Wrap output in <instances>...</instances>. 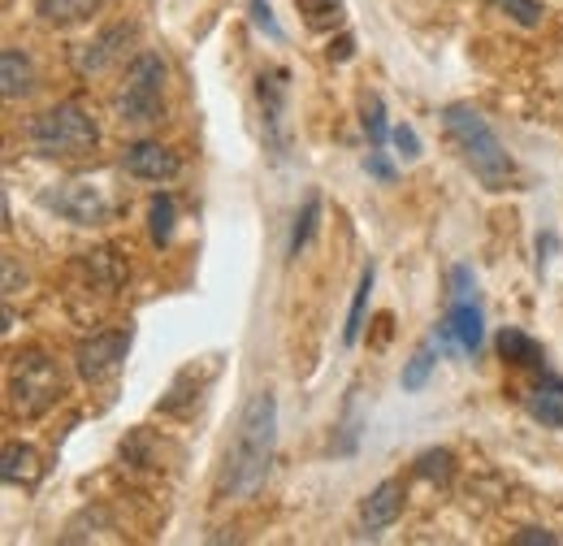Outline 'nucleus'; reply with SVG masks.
Listing matches in <instances>:
<instances>
[{
    "label": "nucleus",
    "instance_id": "9d476101",
    "mask_svg": "<svg viewBox=\"0 0 563 546\" xmlns=\"http://www.w3.org/2000/svg\"><path fill=\"white\" fill-rule=\"evenodd\" d=\"M438 335H442L446 342H460L468 356H477V351H482V342H486V317H482L477 295L455 299V304H451V313H446V321L438 326Z\"/></svg>",
    "mask_w": 563,
    "mask_h": 546
},
{
    "label": "nucleus",
    "instance_id": "6e6552de",
    "mask_svg": "<svg viewBox=\"0 0 563 546\" xmlns=\"http://www.w3.org/2000/svg\"><path fill=\"white\" fill-rule=\"evenodd\" d=\"M126 351H131V330H100V335L78 342L74 364H78V373L87 382H104V378H113L122 369Z\"/></svg>",
    "mask_w": 563,
    "mask_h": 546
},
{
    "label": "nucleus",
    "instance_id": "39448f33",
    "mask_svg": "<svg viewBox=\"0 0 563 546\" xmlns=\"http://www.w3.org/2000/svg\"><path fill=\"white\" fill-rule=\"evenodd\" d=\"M161 91H165V62L156 53H140L131 66H126V78L118 87V118L131 122V127H147L161 118Z\"/></svg>",
    "mask_w": 563,
    "mask_h": 546
},
{
    "label": "nucleus",
    "instance_id": "9b49d317",
    "mask_svg": "<svg viewBox=\"0 0 563 546\" xmlns=\"http://www.w3.org/2000/svg\"><path fill=\"white\" fill-rule=\"evenodd\" d=\"M135 40V26H109V31H100L91 44H82L78 53H74V69L87 78V74H100V69H109L118 57H122V48Z\"/></svg>",
    "mask_w": 563,
    "mask_h": 546
},
{
    "label": "nucleus",
    "instance_id": "bb28decb",
    "mask_svg": "<svg viewBox=\"0 0 563 546\" xmlns=\"http://www.w3.org/2000/svg\"><path fill=\"white\" fill-rule=\"evenodd\" d=\"M252 22H256L269 40H282V26H278V18H274V4H269V0H252Z\"/></svg>",
    "mask_w": 563,
    "mask_h": 546
},
{
    "label": "nucleus",
    "instance_id": "6ab92c4d",
    "mask_svg": "<svg viewBox=\"0 0 563 546\" xmlns=\"http://www.w3.org/2000/svg\"><path fill=\"white\" fill-rule=\"evenodd\" d=\"M174 217H178V208H174V196H169V192L152 196V205H147V230H152V243H156V248H165V243L174 239Z\"/></svg>",
    "mask_w": 563,
    "mask_h": 546
},
{
    "label": "nucleus",
    "instance_id": "f03ea898",
    "mask_svg": "<svg viewBox=\"0 0 563 546\" xmlns=\"http://www.w3.org/2000/svg\"><path fill=\"white\" fill-rule=\"evenodd\" d=\"M442 131L451 135V143L460 148L464 165L482 178L486 192H507L516 178V161L503 148V139L490 131V122L473 109V105H446L442 109Z\"/></svg>",
    "mask_w": 563,
    "mask_h": 546
},
{
    "label": "nucleus",
    "instance_id": "aec40b11",
    "mask_svg": "<svg viewBox=\"0 0 563 546\" xmlns=\"http://www.w3.org/2000/svg\"><path fill=\"white\" fill-rule=\"evenodd\" d=\"M373 277H377V270H373V265H364V273H360V286H355V295H352L347 326H343V342H347V347H352V342L360 339V330H364V308H368V295H373Z\"/></svg>",
    "mask_w": 563,
    "mask_h": 546
},
{
    "label": "nucleus",
    "instance_id": "cd10ccee",
    "mask_svg": "<svg viewBox=\"0 0 563 546\" xmlns=\"http://www.w3.org/2000/svg\"><path fill=\"white\" fill-rule=\"evenodd\" d=\"M511 546H560V534H551V529H520V534H511Z\"/></svg>",
    "mask_w": 563,
    "mask_h": 546
},
{
    "label": "nucleus",
    "instance_id": "7ed1b4c3",
    "mask_svg": "<svg viewBox=\"0 0 563 546\" xmlns=\"http://www.w3.org/2000/svg\"><path fill=\"white\" fill-rule=\"evenodd\" d=\"M26 139H31V148L40 152V156H87L96 143H100V127H96V118L82 109V105H53V109H44L31 127H26Z\"/></svg>",
    "mask_w": 563,
    "mask_h": 546
},
{
    "label": "nucleus",
    "instance_id": "2eb2a0df",
    "mask_svg": "<svg viewBox=\"0 0 563 546\" xmlns=\"http://www.w3.org/2000/svg\"><path fill=\"white\" fill-rule=\"evenodd\" d=\"M0 78H4V100H22V96H31V87H35L31 57L18 53V48H4V53H0Z\"/></svg>",
    "mask_w": 563,
    "mask_h": 546
},
{
    "label": "nucleus",
    "instance_id": "4468645a",
    "mask_svg": "<svg viewBox=\"0 0 563 546\" xmlns=\"http://www.w3.org/2000/svg\"><path fill=\"white\" fill-rule=\"evenodd\" d=\"M498 356H503L507 364H516V369H538V373H547V351H542V342H533L525 330H516V326H507V330L498 335Z\"/></svg>",
    "mask_w": 563,
    "mask_h": 546
},
{
    "label": "nucleus",
    "instance_id": "5701e85b",
    "mask_svg": "<svg viewBox=\"0 0 563 546\" xmlns=\"http://www.w3.org/2000/svg\"><path fill=\"white\" fill-rule=\"evenodd\" d=\"M417 478L446 485V481L455 478V456L451 451H424L421 460H417Z\"/></svg>",
    "mask_w": 563,
    "mask_h": 546
},
{
    "label": "nucleus",
    "instance_id": "393cba45",
    "mask_svg": "<svg viewBox=\"0 0 563 546\" xmlns=\"http://www.w3.org/2000/svg\"><path fill=\"white\" fill-rule=\"evenodd\" d=\"M364 131H368V143L373 148H386V139H390V131H386V109H382V100L377 96H368L364 100Z\"/></svg>",
    "mask_w": 563,
    "mask_h": 546
},
{
    "label": "nucleus",
    "instance_id": "0eeeda50",
    "mask_svg": "<svg viewBox=\"0 0 563 546\" xmlns=\"http://www.w3.org/2000/svg\"><path fill=\"white\" fill-rule=\"evenodd\" d=\"M290 74L286 69H265L261 78H256V100H261V127H265V148L274 152V156H286V148H290V135H286V91H290V83H286Z\"/></svg>",
    "mask_w": 563,
    "mask_h": 546
},
{
    "label": "nucleus",
    "instance_id": "c756f323",
    "mask_svg": "<svg viewBox=\"0 0 563 546\" xmlns=\"http://www.w3.org/2000/svg\"><path fill=\"white\" fill-rule=\"evenodd\" d=\"M364 165H368V174H377V178H390V174H395V170H390V165L382 161V148H377V152H373V156H368Z\"/></svg>",
    "mask_w": 563,
    "mask_h": 546
},
{
    "label": "nucleus",
    "instance_id": "20e7f679",
    "mask_svg": "<svg viewBox=\"0 0 563 546\" xmlns=\"http://www.w3.org/2000/svg\"><path fill=\"white\" fill-rule=\"evenodd\" d=\"M62 400V373L57 364L31 347V351H18L13 356V369H9V408L22 421H35Z\"/></svg>",
    "mask_w": 563,
    "mask_h": 546
},
{
    "label": "nucleus",
    "instance_id": "b1692460",
    "mask_svg": "<svg viewBox=\"0 0 563 546\" xmlns=\"http://www.w3.org/2000/svg\"><path fill=\"white\" fill-rule=\"evenodd\" d=\"M490 4L494 9H503L516 26H529V31H533V26H542V18H547V9H542L538 0H490Z\"/></svg>",
    "mask_w": 563,
    "mask_h": 546
},
{
    "label": "nucleus",
    "instance_id": "ddd939ff",
    "mask_svg": "<svg viewBox=\"0 0 563 546\" xmlns=\"http://www.w3.org/2000/svg\"><path fill=\"white\" fill-rule=\"evenodd\" d=\"M0 478H4V485H22V490L40 485V478H44L40 451H35L31 443H9V447L0 451Z\"/></svg>",
    "mask_w": 563,
    "mask_h": 546
},
{
    "label": "nucleus",
    "instance_id": "f3484780",
    "mask_svg": "<svg viewBox=\"0 0 563 546\" xmlns=\"http://www.w3.org/2000/svg\"><path fill=\"white\" fill-rule=\"evenodd\" d=\"M104 0H35V13L48 22V26H78L87 22Z\"/></svg>",
    "mask_w": 563,
    "mask_h": 546
},
{
    "label": "nucleus",
    "instance_id": "a878e982",
    "mask_svg": "<svg viewBox=\"0 0 563 546\" xmlns=\"http://www.w3.org/2000/svg\"><path fill=\"white\" fill-rule=\"evenodd\" d=\"M390 139H395V148H399V156H404V161H421V139H417V131H412L408 122H404V127H395Z\"/></svg>",
    "mask_w": 563,
    "mask_h": 546
},
{
    "label": "nucleus",
    "instance_id": "4be33fe9",
    "mask_svg": "<svg viewBox=\"0 0 563 546\" xmlns=\"http://www.w3.org/2000/svg\"><path fill=\"white\" fill-rule=\"evenodd\" d=\"M299 13H303V26L334 31L343 22V0H299Z\"/></svg>",
    "mask_w": 563,
    "mask_h": 546
},
{
    "label": "nucleus",
    "instance_id": "a211bd4d",
    "mask_svg": "<svg viewBox=\"0 0 563 546\" xmlns=\"http://www.w3.org/2000/svg\"><path fill=\"white\" fill-rule=\"evenodd\" d=\"M317 226H321V196L317 192H308V200L303 208L295 212V226H290V256H303V248L312 243V234H317Z\"/></svg>",
    "mask_w": 563,
    "mask_h": 546
},
{
    "label": "nucleus",
    "instance_id": "c85d7f7f",
    "mask_svg": "<svg viewBox=\"0 0 563 546\" xmlns=\"http://www.w3.org/2000/svg\"><path fill=\"white\" fill-rule=\"evenodd\" d=\"M352 53H355L352 35H339V40L330 44V57H334V62H352Z\"/></svg>",
    "mask_w": 563,
    "mask_h": 546
},
{
    "label": "nucleus",
    "instance_id": "1a4fd4ad",
    "mask_svg": "<svg viewBox=\"0 0 563 546\" xmlns=\"http://www.w3.org/2000/svg\"><path fill=\"white\" fill-rule=\"evenodd\" d=\"M122 165H126V174H131V178H143V183H169V178H178V174H183V156H178L174 148L156 143V139H140V143H131V148H126V156H122Z\"/></svg>",
    "mask_w": 563,
    "mask_h": 546
},
{
    "label": "nucleus",
    "instance_id": "412c9836",
    "mask_svg": "<svg viewBox=\"0 0 563 546\" xmlns=\"http://www.w3.org/2000/svg\"><path fill=\"white\" fill-rule=\"evenodd\" d=\"M433 364H438V360H433V342L424 339L421 347L412 351V360L404 364V373H399V386H404V391H412V395H417V391H424V382H429Z\"/></svg>",
    "mask_w": 563,
    "mask_h": 546
},
{
    "label": "nucleus",
    "instance_id": "f8f14e48",
    "mask_svg": "<svg viewBox=\"0 0 563 546\" xmlns=\"http://www.w3.org/2000/svg\"><path fill=\"white\" fill-rule=\"evenodd\" d=\"M404 516V481H382L377 490H368V499L360 503V525L368 529V534H382V529H390L395 521Z\"/></svg>",
    "mask_w": 563,
    "mask_h": 546
},
{
    "label": "nucleus",
    "instance_id": "423d86ee",
    "mask_svg": "<svg viewBox=\"0 0 563 546\" xmlns=\"http://www.w3.org/2000/svg\"><path fill=\"white\" fill-rule=\"evenodd\" d=\"M40 205L53 208L57 217H66L74 226H100V221H109V196L96 183H87V178H70V183L44 187L40 192Z\"/></svg>",
    "mask_w": 563,
    "mask_h": 546
},
{
    "label": "nucleus",
    "instance_id": "f257e3e1",
    "mask_svg": "<svg viewBox=\"0 0 563 546\" xmlns=\"http://www.w3.org/2000/svg\"><path fill=\"white\" fill-rule=\"evenodd\" d=\"M274 451H278V400L269 391H256L239 412V429H234V443L225 451L221 481H217L221 494L252 499L274 469Z\"/></svg>",
    "mask_w": 563,
    "mask_h": 546
},
{
    "label": "nucleus",
    "instance_id": "dca6fc26",
    "mask_svg": "<svg viewBox=\"0 0 563 546\" xmlns=\"http://www.w3.org/2000/svg\"><path fill=\"white\" fill-rule=\"evenodd\" d=\"M525 408L533 412L542 425L560 429L563 425V382L560 378H547V386H533V391L525 395Z\"/></svg>",
    "mask_w": 563,
    "mask_h": 546
}]
</instances>
